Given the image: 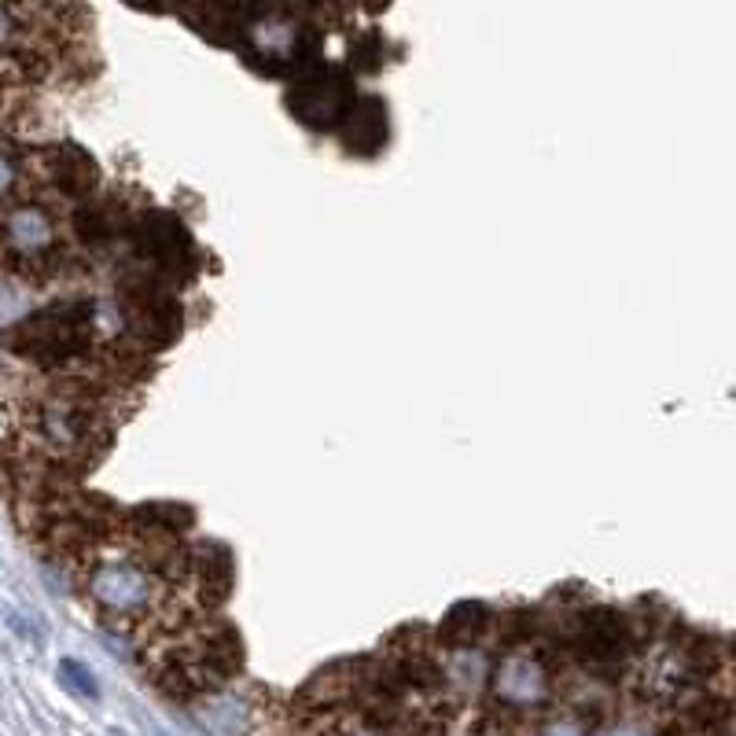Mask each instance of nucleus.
Returning <instances> with one entry per match:
<instances>
[{
    "label": "nucleus",
    "instance_id": "f03ea898",
    "mask_svg": "<svg viewBox=\"0 0 736 736\" xmlns=\"http://www.w3.org/2000/svg\"><path fill=\"white\" fill-rule=\"evenodd\" d=\"M63 232L56 210L42 199H15L0 214V250L23 269H45L59 258Z\"/></svg>",
    "mask_w": 736,
    "mask_h": 736
},
{
    "label": "nucleus",
    "instance_id": "412c9836",
    "mask_svg": "<svg viewBox=\"0 0 736 736\" xmlns=\"http://www.w3.org/2000/svg\"><path fill=\"white\" fill-rule=\"evenodd\" d=\"M493 736H509V733H493Z\"/></svg>",
    "mask_w": 736,
    "mask_h": 736
},
{
    "label": "nucleus",
    "instance_id": "20e7f679",
    "mask_svg": "<svg viewBox=\"0 0 736 736\" xmlns=\"http://www.w3.org/2000/svg\"><path fill=\"white\" fill-rule=\"evenodd\" d=\"M104 431L100 412L85 398L56 395L45 398L34 409V435L37 442L59 460H78L96 446V435Z\"/></svg>",
    "mask_w": 736,
    "mask_h": 736
},
{
    "label": "nucleus",
    "instance_id": "9d476101",
    "mask_svg": "<svg viewBox=\"0 0 736 736\" xmlns=\"http://www.w3.org/2000/svg\"><path fill=\"white\" fill-rule=\"evenodd\" d=\"M579 652L586 663H597V667H608V663H619L627 655L630 630L627 622L615 611H589L579 627Z\"/></svg>",
    "mask_w": 736,
    "mask_h": 736
},
{
    "label": "nucleus",
    "instance_id": "ddd939ff",
    "mask_svg": "<svg viewBox=\"0 0 736 736\" xmlns=\"http://www.w3.org/2000/svg\"><path fill=\"white\" fill-rule=\"evenodd\" d=\"M199 719H203V725L214 736H244L250 711H247V703L240 700V696L218 692V696H210V703L199 711Z\"/></svg>",
    "mask_w": 736,
    "mask_h": 736
},
{
    "label": "nucleus",
    "instance_id": "0eeeda50",
    "mask_svg": "<svg viewBox=\"0 0 736 736\" xmlns=\"http://www.w3.org/2000/svg\"><path fill=\"white\" fill-rule=\"evenodd\" d=\"M490 689L498 696V703H505L512 711H538L546 708L552 696V674L538 655L509 652L505 659H498V667H493Z\"/></svg>",
    "mask_w": 736,
    "mask_h": 736
},
{
    "label": "nucleus",
    "instance_id": "4468645a",
    "mask_svg": "<svg viewBox=\"0 0 736 736\" xmlns=\"http://www.w3.org/2000/svg\"><path fill=\"white\" fill-rule=\"evenodd\" d=\"M482 627H487V608L482 604H457L446 622H442V641H449V649H460V644H476Z\"/></svg>",
    "mask_w": 736,
    "mask_h": 736
},
{
    "label": "nucleus",
    "instance_id": "39448f33",
    "mask_svg": "<svg viewBox=\"0 0 736 736\" xmlns=\"http://www.w3.org/2000/svg\"><path fill=\"white\" fill-rule=\"evenodd\" d=\"M244 56L250 67L266 70V74H280L299 63H306V26L299 23V15L284 12V8H269L244 23Z\"/></svg>",
    "mask_w": 736,
    "mask_h": 736
},
{
    "label": "nucleus",
    "instance_id": "9b49d317",
    "mask_svg": "<svg viewBox=\"0 0 736 736\" xmlns=\"http://www.w3.org/2000/svg\"><path fill=\"white\" fill-rule=\"evenodd\" d=\"M37 19L30 0H0V56H34Z\"/></svg>",
    "mask_w": 736,
    "mask_h": 736
},
{
    "label": "nucleus",
    "instance_id": "2eb2a0df",
    "mask_svg": "<svg viewBox=\"0 0 736 736\" xmlns=\"http://www.w3.org/2000/svg\"><path fill=\"white\" fill-rule=\"evenodd\" d=\"M23 159L15 155V148L8 140H0V210H8L15 203L19 188H23Z\"/></svg>",
    "mask_w": 736,
    "mask_h": 736
},
{
    "label": "nucleus",
    "instance_id": "f8f14e48",
    "mask_svg": "<svg viewBox=\"0 0 736 736\" xmlns=\"http://www.w3.org/2000/svg\"><path fill=\"white\" fill-rule=\"evenodd\" d=\"M490 674H493L490 659L476 649V644H460V649H449V659H446V667H442V678H446L449 689H457L464 696L479 692L482 685L490 681Z\"/></svg>",
    "mask_w": 736,
    "mask_h": 736
},
{
    "label": "nucleus",
    "instance_id": "7ed1b4c3",
    "mask_svg": "<svg viewBox=\"0 0 736 736\" xmlns=\"http://www.w3.org/2000/svg\"><path fill=\"white\" fill-rule=\"evenodd\" d=\"M358 104V89L339 67H314L299 74V82L288 89V107L306 129L331 133L347 122V115Z\"/></svg>",
    "mask_w": 736,
    "mask_h": 736
},
{
    "label": "nucleus",
    "instance_id": "6e6552de",
    "mask_svg": "<svg viewBox=\"0 0 736 736\" xmlns=\"http://www.w3.org/2000/svg\"><path fill=\"white\" fill-rule=\"evenodd\" d=\"M692 681V659L678 644H655L638 667V689L649 700H670Z\"/></svg>",
    "mask_w": 736,
    "mask_h": 736
},
{
    "label": "nucleus",
    "instance_id": "aec40b11",
    "mask_svg": "<svg viewBox=\"0 0 736 736\" xmlns=\"http://www.w3.org/2000/svg\"><path fill=\"white\" fill-rule=\"evenodd\" d=\"M291 4H309V0H291Z\"/></svg>",
    "mask_w": 736,
    "mask_h": 736
},
{
    "label": "nucleus",
    "instance_id": "423d86ee",
    "mask_svg": "<svg viewBox=\"0 0 736 736\" xmlns=\"http://www.w3.org/2000/svg\"><path fill=\"white\" fill-rule=\"evenodd\" d=\"M12 339L15 350L37 361H67L89 347V317L74 309H48L42 317L23 320Z\"/></svg>",
    "mask_w": 736,
    "mask_h": 736
},
{
    "label": "nucleus",
    "instance_id": "f257e3e1",
    "mask_svg": "<svg viewBox=\"0 0 736 736\" xmlns=\"http://www.w3.org/2000/svg\"><path fill=\"white\" fill-rule=\"evenodd\" d=\"M82 582L93 608L118 622L148 619L163 604V574L140 552H96Z\"/></svg>",
    "mask_w": 736,
    "mask_h": 736
},
{
    "label": "nucleus",
    "instance_id": "f3484780",
    "mask_svg": "<svg viewBox=\"0 0 736 736\" xmlns=\"http://www.w3.org/2000/svg\"><path fill=\"white\" fill-rule=\"evenodd\" d=\"M597 736H655V733L644 722H638V719H622V722L604 725Z\"/></svg>",
    "mask_w": 736,
    "mask_h": 736
},
{
    "label": "nucleus",
    "instance_id": "6ab92c4d",
    "mask_svg": "<svg viewBox=\"0 0 736 736\" xmlns=\"http://www.w3.org/2000/svg\"><path fill=\"white\" fill-rule=\"evenodd\" d=\"M681 736H708V733H681Z\"/></svg>",
    "mask_w": 736,
    "mask_h": 736
},
{
    "label": "nucleus",
    "instance_id": "dca6fc26",
    "mask_svg": "<svg viewBox=\"0 0 736 736\" xmlns=\"http://www.w3.org/2000/svg\"><path fill=\"white\" fill-rule=\"evenodd\" d=\"M59 678H63V685H67L70 692L85 696V700H96V696H100V685H96L93 670H89L85 663L63 659V663H59Z\"/></svg>",
    "mask_w": 736,
    "mask_h": 736
},
{
    "label": "nucleus",
    "instance_id": "a211bd4d",
    "mask_svg": "<svg viewBox=\"0 0 736 736\" xmlns=\"http://www.w3.org/2000/svg\"><path fill=\"white\" fill-rule=\"evenodd\" d=\"M541 736H589V729L579 719H552V722H546Z\"/></svg>",
    "mask_w": 736,
    "mask_h": 736
},
{
    "label": "nucleus",
    "instance_id": "1a4fd4ad",
    "mask_svg": "<svg viewBox=\"0 0 736 736\" xmlns=\"http://www.w3.org/2000/svg\"><path fill=\"white\" fill-rule=\"evenodd\" d=\"M339 140H342V148H347V155H358V159L379 155L390 140L387 107H383L379 100H361L358 96L354 110H350L347 122L339 126Z\"/></svg>",
    "mask_w": 736,
    "mask_h": 736
}]
</instances>
